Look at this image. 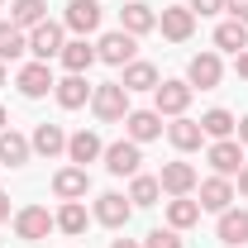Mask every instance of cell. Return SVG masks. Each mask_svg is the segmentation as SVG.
Instances as JSON below:
<instances>
[{"label":"cell","mask_w":248,"mask_h":248,"mask_svg":"<svg viewBox=\"0 0 248 248\" xmlns=\"http://www.w3.org/2000/svg\"><path fill=\"white\" fill-rule=\"evenodd\" d=\"M234 72H239V77H244V81H248V48H244V53H239V62H234Z\"/></svg>","instance_id":"d590c367"},{"label":"cell","mask_w":248,"mask_h":248,"mask_svg":"<svg viewBox=\"0 0 248 248\" xmlns=\"http://www.w3.org/2000/svg\"><path fill=\"white\" fill-rule=\"evenodd\" d=\"M139 162H143V143H134V139L105 143V172L110 177H139Z\"/></svg>","instance_id":"7a4b0ae2"},{"label":"cell","mask_w":248,"mask_h":248,"mask_svg":"<svg viewBox=\"0 0 248 248\" xmlns=\"http://www.w3.org/2000/svg\"><path fill=\"white\" fill-rule=\"evenodd\" d=\"M143 248H186V244H182V229L167 224V229H153V234L143 239Z\"/></svg>","instance_id":"d6a6232c"},{"label":"cell","mask_w":248,"mask_h":248,"mask_svg":"<svg viewBox=\"0 0 248 248\" xmlns=\"http://www.w3.org/2000/svg\"><path fill=\"white\" fill-rule=\"evenodd\" d=\"M167 139H172V148H177V153H196V148L205 143L201 120H186V115H177V120L167 124Z\"/></svg>","instance_id":"ffe728a7"},{"label":"cell","mask_w":248,"mask_h":248,"mask_svg":"<svg viewBox=\"0 0 248 248\" xmlns=\"http://www.w3.org/2000/svg\"><path fill=\"white\" fill-rule=\"evenodd\" d=\"M120 29L134 33V38H139V33H153L157 29V10H153V5H143V0H129V5L120 10Z\"/></svg>","instance_id":"d6986e66"},{"label":"cell","mask_w":248,"mask_h":248,"mask_svg":"<svg viewBox=\"0 0 248 248\" xmlns=\"http://www.w3.org/2000/svg\"><path fill=\"white\" fill-rule=\"evenodd\" d=\"M62 67H67V72H77V77H86V72H91V62H100L95 58V48L91 43H86V38H72V43H62Z\"/></svg>","instance_id":"cb8c5ba5"},{"label":"cell","mask_w":248,"mask_h":248,"mask_svg":"<svg viewBox=\"0 0 248 248\" xmlns=\"http://www.w3.org/2000/svg\"><path fill=\"white\" fill-rule=\"evenodd\" d=\"M205 162L215 167V177H234V172L244 167V143H239V139H215V143L205 148Z\"/></svg>","instance_id":"ba28073f"},{"label":"cell","mask_w":248,"mask_h":248,"mask_svg":"<svg viewBox=\"0 0 248 248\" xmlns=\"http://www.w3.org/2000/svg\"><path fill=\"white\" fill-rule=\"evenodd\" d=\"M33 157L29 139L24 134H15V129H0V167H24Z\"/></svg>","instance_id":"603a6c76"},{"label":"cell","mask_w":248,"mask_h":248,"mask_svg":"<svg viewBox=\"0 0 248 248\" xmlns=\"http://www.w3.org/2000/svg\"><path fill=\"white\" fill-rule=\"evenodd\" d=\"M0 86H5V62H0Z\"/></svg>","instance_id":"b9f144b4"},{"label":"cell","mask_w":248,"mask_h":248,"mask_svg":"<svg viewBox=\"0 0 248 248\" xmlns=\"http://www.w3.org/2000/svg\"><path fill=\"white\" fill-rule=\"evenodd\" d=\"M134 33H124V29H115V33H105L100 43H95V58L100 62H110V67H129L134 62Z\"/></svg>","instance_id":"5bb4252c"},{"label":"cell","mask_w":248,"mask_h":248,"mask_svg":"<svg viewBox=\"0 0 248 248\" xmlns=\"http://www.w3.org/2000/svg\"><path fill=\"white\" fill-rule=\"evenodd\" d=\"M224 10H229V19H244L248 24V0H224Z\"/></svg>","instance_id":"e575fe53"},{"label":"cell","mask_w":248,"mask_h":248,"mask_svg":"<svg viewBox=\"0 0 248 248\" xmlns=\"http://www.w3.org/2000/svg\"><path fill=\"white\" fill-rule=\"evenodd\" d=\"M5 219H10V196L0 191V224H5Z\"/></svg>","instance_id":"f35d334b"},{"label":"cell","mask_w":248,"mask_h":248,"mask_svg":"<svg viewBox=\"0 0 248 248\" xmlns=\"http://www.w3.org/2000/svg\"><path fill=\"white\" fill-rule=\"evenodd\" d=\"M15 86H19L24 100H43L58 81H53V67H48V62H24V67H19V77H15Z\"/></svg>","instance_id":"3957f363"},{"label":"cell","mask_w":248,"mask_h":248,"mask_svg":"<svg viewBox=\"0 0 248 248\" xmlns=\"http://www.w3.org/2000/svg\"><path fill=\"white\" fill-rule=\"evenodd\" d=\"M91 91H95V86L86 81V77H77V72H67L58 86H53V95H58V105H62V110H81V105L91 100Z\"/></svg>","instance_id":"2e32d148"},{"label":"cell","mask_w":248,"mask_h":248,"mask_svg":"<svg viewBox=\"0 0 248 248\" xmlns=\"http://www.w3.org/2000/svg\"><path fill=\"white\" fill-rule=\"evenodd\" d=\"M24 53H29V33L5 19V24H0V62H19Z\"/></svg>","instance_id":"4316f807"},{"label":"cell","mask_w":248,"mask_h":248,"mask_svg":"<svg viewBox=\"0 0 248 248\" xmlns=\"http://www.w3.org/2000/svg\"><path fill=\"white\" fill-rule=\"evenodd\" d=\"M234 129H239V120H234L229 110H219V105L201 115V134H205V139H234Z\"/></svg>","instance_id":"f546056e"},{"label":"cell","mask_w":248,"mask_h":248,"mask_svg":"<svg viewBox=\"0 0 248 248\" xmlns=\"http://www.w3.org/2000/svg\"><path fill=\"white\" fill-rule=\"evenodd\" d=\"M43 19H48V0H15L10 5V24H19L24 33L33 24H43Z\"/></svg>","instance_id":"f1b7e54d"},{"label":"cell","mask_w":248,"mask_h":248,"mask_svg":"<svg viewBox=\"0 0 248 248\" xmlns=\"http://www.w3.org/2000/svg\"><path fill=\"white\" fill-rule=\"evenodd\" d=\"M110 248H143V244H134V239H115Z\"/></svg>","instance_id":"ab89813d"},{"label":"cell","mask_w":248,"mask_h":248,"mask_svg":"<svg viewBox=\"0 0 248 248\" xmlns=\"http://www.w3.org/2000/svg\"><path fill=\"white\" fill-rule=\"evenodd\" d=\"M186 105H191V81H157L153 91V110L157 115H186Z\"/></svg>","instance_id":"9c48e42d"},{"label":"cell","mask_w":248,"mask_h":248,"mask_svg":"<svg viewBox=\"0 0 248 248\" xmlns=\"http://www.w3.org/2000/svg\"><path fill=\"white\" fill-rule=\"evenodd\" d=\"M239 196H244V201H248V162H244V167H239Z\"/></svg>","instance_id":"8d00e7d4"},{"label":"cell","mask_w":248,"mask_h":248,"mask_svg":"<svg viewBox=\"0 0 248 248\" xmlns=\"http://www.w3.org/2000/svg\"><path fill=\"white\" fill-rule=\"evenodd\" d=\"M62 24H53V19H43V24H33L29 29V53H33V62H53L62 53Z\"/></svg>","instance_id":"5b68a950"},{"label":"cell","mask_w":248,"mask_h":248,"mask_svg":"<svg viewBox=\"0 0 248 248\" xmlns=\"http://www.w3.org/2000/svg\"><path fill=\"white\" fill-rule=\"evenodd\" d=\"M5 120H10V115H5V105H0V129H5Z\"/></svg>","instance_id":"60d3db41"},{"label":"cell","mask_w":248,"mask_h":248,"mask_svg":"<svg viewBox=\"0 0 248 248\" xmlns=\"http://www.w3.org/2000/svg\"><path fill=\"white\" fill-rule=\"evenodd\" d=\"M157 196H162V186H157V177H134V186H129V201L134 205H157Z\"/></svg>","instance_id":"1f68e13d"},{"label":"cell","mask_w":248,"mask_h":248,"mask_svg":"<svg viewBox=\"0 0 248 248\" xmlns=\"http://www.w3.org/2000/svg\"><path fill=\"white\" fill-rule=\"evenodd\" d=\"M0 5H5V0H0Z\"/></svg>","instance_id":"7bdbcfd3"},{"label":"cell","mask_w":248,"mask_h":248,"mask_svg":"<svg viewBox=\"0 0 248 248\" xmlns=\"http://www.w3.org/2000/svg\"><path fill=\"white\" fill-rule=\"evenodd\" d=\"M215 239L229 248H244L248 244V210H219V224H215Z\"/></svg>","instance_id":"9a60e30c"},{"label":"cell","mask_w":248,"mask_h":248,"mask_svg":"<svg viewBox=\"0 0 248 248\" xmlns=\"http://www.w3.org/2000/svg\"><path fill=\"white\" fill-rule=\"evenodd\" d=\"M167 224H172V229H191V224H201V201H191V196H172V201H167Z\"/></svg>","instance_id":"83f0119b"},{"label":"cell","mask_w":248,"mask_h":248,"mask_svg":"<svg viewBox=\"0 0 248 248\" xmlns=\"http://www.w3.org/2000/svg\"><path fill=\"white\" fill-rule=\"evenodd\" d=\"M215 48L239 58V53L248 48V24H244V19H224V24L215 29Z\"/></svg>","instance_id":"484cf974"},{"label":"cell","mask_w":248,"mask_h":248,"mask_svg":"<svg viewBox=\"0 0 248 248\" xmlns=\"http://www.w3.org/2000/svg\"><path fill=\"white\" fill-rule=\"evenodd\" d=\"M100 157H105V143H100L95 129L67 134V162H72V167H86V162H100Z\"/></svg>","instance_id":"52a82bcc"},{"label":"cell","mask_w":248,"mask_h":248,"mask_svg":"<svg viewBox=\"0 0 248 248\" xmlns=\"http://www.w3.org/2000/svg\"><path fill=\"white\" fill-rule=\"evenodd\" d=\"M157 134H162V115H157V110H129V115H124V139L148 143Z\"/></svg>","instance_id":"e0dca14e"},{"label":"cell","mask_w":248,"mask_h":248,"mask_svg":"<svg viewBox=\"0 0 248 248\" xmlns=\"http://www.w3.org/2000/svg\"><path fill=\"white\" fill-rule=\"evenodd\" d=\"M157 29H162V38H172V43H186V38L196 33V15H191L186 5H162Z\"/></svg>","instance_id":"7c38bea8"},{"label":"cell","mask_w":248,"mask_h":248,"mask_svg":"<svg viewBox=\"0 0 248 248\" xmlns=\"http://www.w3.org/2000/svg\"><path fill=\"white\" fill-rule=\"evenodd\" d=\"M234 134H239V143H244V148H248V115H244V120H239V129H234Z\"/></svg>","instance_id":"74e56055"},{"label":"cell","mask_w":248,"mask_h":248,"mask_svg":"<svg viewBox=\"0 0 248 248\" xmlns=\"http://www.w3.org/2000/svg\"><path fill=\"white\" fill-rule=\"evenodd\" d=\"M29 148H33L38 157H48V162L62 157V153H67V134H62V124H38V129H33V139H29Z\"/></svg>","instance_id":"44dd1931"},{"label":"cell","mask_w":248,"mask_h":248,"mask_svg":"<svg viewBox=\"0 0 248 248\" xmlns=\"http://www.w3.org/2000/svg\"><path fill=\"white\" fill-rule=\"evenodd\" d=\"M186 10L205 19V15H219V10H224V0H186Z\"/></svg>","instance_id":"836d02e7"},{"label":"cell","mask_w":248,"mask_h":248,"mask_svg":"<svg viewBox=\"0 0 248 248\" xmlns=\"http://www.w3.org/2000/svg\"><path fill=\"white\" fill-rule=\"evenodd\" d=\"M157 186H162L167 196H191V191L201 186V177H196V167H191V162H162Z\"/></svg>","instance_id":"4fadbf2b"},{"label":"cell","mask_w":248,"mask_h":248,"mask_svg":"<svg viewBox=\"0 0 248 248\" xmlns=\"http://www.w3.org/2000/svg\"><path fill=\"white\" fill-rule=\"evenodd\" d=\"M219 77H224V62H219V53H196L191 58V67H186V81H191V91L201 86V91H215Z\"/></svg>","instance_id":"30bf717a"},{"label":"cell","mask_w":248,"mask_h":248,"mask_svg":"<svg viewBox=\"0 0 248 248\" xmlns=\"http://www.w3.org/2000/svg\"><path fill=\"white\" fill-rule=\"evenodd\" d=\"M91 110L100 124H120L124 115H129V91H124L120 81H100L91 91Z\"/></svg>","instance_id":"6da1fadb"},{"label":"cell","mask_w":248,"mask_h":248,"mask_svg":"<svg viewBox=\"0 0 248 248\" xmlns=\"http://www.w3.org/2000/svg\"><path fill=\"white\" fill-rule=\"evenodd\" d=\"M53 191H58V201H81L91 191V172L86 167H62V172H53Z\"/></svg>","instance_id":"ac0fdd59"},{"label":"cell","mask_w":248,"mask_h":248,"mask_svg":"<svg viewBox=\"0 0 248 248\" xmlns=\"http://www.w3.org/2000/svg\"><path fill=\"white\" fill-rule=\"evenodd\" d=\"M53 229H58V219L48 215L43 205H24V210L15 215V234H19L24 244H38V239H48Z\"/></svg>","instance_id":"277c9868"},{"label":"cell","mask_w":248,"mask_h":248,"mask_svg":"<svg viewBox=\"0 0 248 248\" xmlns=\"http://www.w3.org/2000/svg\"><path fill=\"white\" fill-rule=\"evenodd\" d=\"M53 219H58L62 234H86V224H91V215H86V205H81V201H62V210H58Z\"/></svg>","instance_id":"4dcf8cb0"},{"label":"cell","mask_w":248,"mask_h":248,"mask_svg":"<svg viewBox=\"0 0 248 248\" xmlns=\"http://www.w3.org/2000/svg\"><path fill=\"white\" fill-rule=\"evenodd\" d=\"M134 215V201L120 196V191H105V196H95V219L105 224V229H124Z\"/></svg>","instance_id":"8fae6325"},{"label":"cell","mask_w":248,"mask_h":248,"mask_svg":"<svg viewBox=\"0 0 248 248\" xmlns=\"http://www.w3.org/2000/svg\"><path fill=\"white\" fill-rule=\"evenodd\" d=\"M157 81H162V77H157V67L153 62H129V67H124V77H120V86L124 91H157Z\"/></svg>","instance_id":"d4e9b609"},{"label":"cell","mask_w":248,"mask_h":248,"mask_svg":"<svg viewBox=\"0 0 248 248\" xmlns=\"http://www.w3.org/2000/svg\"><path fill=\"white\" fill-rule=\"evenodd\" d=\"M100 0H72L67 5V15H62V29H72L77 38H86V33H95L100 29Z\"/></svg>","instance_id":"8992f818"},{"label":"cell","mask_w":248,"mask_h":248,"mask_svg":"<svg viewBox=\"0 0 248 248\" xmlns=\"http://www.w3.org/2000/svg\"><path fill=\"white\" fill-rule=\"evenodd\" d=\"M229 201H234V182L229 177H205L201 182V210H229Z\"/></svg>","instance_id":"7402d4cb"}]
</instances>
